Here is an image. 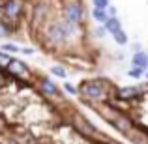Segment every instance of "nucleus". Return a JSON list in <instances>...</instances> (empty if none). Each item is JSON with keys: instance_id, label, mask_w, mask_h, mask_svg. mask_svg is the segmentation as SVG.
Returning a JSON list of instances; mask_svg holds the SVG:
<instances>
[{"instance_id": "f257e3e1", "label": "nucleus", "mask_w": 148, "mask_h": 144, "mask_svg": "<svg viewBox=\"0 0 148 144\" xmlns=\"http://www.w3.org/2000/svg\"><path fill=\"white\" fill-rule=\"evenodd\" d=\"M81 94L88 99H99L103 97L105 90H103V81L101 79H92V81H84L81 84Z\"/></svg>"}, {"instance_id": "f03ea898", "label": "nucleus", "mask_w": 148, "mask_h": 144, "mask_svg": "<svg viewBox=\"0 0 148 144\" xmlns=\"http://www.w3.org/2000/svg\"><path fill=\"white\" fill-rule=\"evenodd\" d=\"M64 21H68L69 25H73V26H77L81 21H83V8H81V4L69 2L68 6H66V10H64Z\"/></svg>"}, {"instance_id": "7ed1b4c3", "label": "nucleus", "mask_w": 148, "mask_h": 144, "mask_svg": "<svg viewBox=\"0 0 148 144\" xmlns=\"http://www.w3.org/2000/svg\"><path fill=\"white\" fill-rule=\"evenodd\" d=\"M8 73L13 75V77H21V79H28V77H30L28 66H26L23 60H17V58H13L11 64L8 66Z\"/></svg>"}, {"instance_id": "20e7f679", "label": "nucleus", "mask_w": 148, "mask_h": 144, "mask_svg": "<svg viewBox=\"0 0 148 144\" xmlns=\"http://www.w3.org/2000/svg\"><path fill=\"white\" fill-rule=\"evenodd\" d=\"M45 38H47V41L53 43V45H58V43H62V41H66L60 23H53V25H49V28L45 30Z\"/></svg>"}, {"instance_id": "39448f33", "label": "nucleus", "mask_w": 148, "mask_h": 144, "mask_svg": "<svg viewBox=\"0 0 148 144\" xmlns=\"http://www.w3.org/2000/svg\"><path fill=\"white\" fill-rule=\"evenodd\" d=\"M112 126L116 127L118 131H122V133H130L131 129H133V122H131L127 116H122V114H116L114 118L111 120Z\"/></svg>"}, {"instance_id": "423d86ee", "label": "nucleus", "mask_w": 148, "mask_h": 144, "mask_svg": "<svg viewBox=\"0 0 148 144\" xmlns=\"http://www.w3.org/2000/svg\"><path fill=\"white\" fill-rule=\"evenodd\" d=\"M40 90H41V94H45V96H49V97L58 96L56 84H54L53 81H49V79H40Z\"/></svg>"}, {"instance_id": "0eeeda50", "label": "nucleus", "mask_w": 148, "mask_h": 144, "mask_svg": "<svg viewBox=\"0 0 148 144\" xmlns=\"http://www.w3.org/2000/svg\"><path fill=\"white\" fill-rule=\"evenodd\" d=\"M131 64H133V68H139V69H145L148 68V54L145 51H139V53H133V56H131Z\"/></svg>"}, {"instance_id": "6e6552de", "label": "nucleus", "mask_w": 148, "mask_h": 144, "mask_svg": "<svg viewBox=\"0 0 148 144\" xmlns=\"http://www.w3.org/2000/svg\"><path fill=\"white\" fill-rule=\"evenodd\" d=\"M47 13H49V6L43 4V2H38L32 10V17H34V21H38V23L43 21V19L47 17Z\"/></svg>"}, {"instance_id": "1a4fd4ad", "label": "nucleus", "mask_w": 148, "mask_h": 144, "mask_svg": "<svg viewBox=\"0 0 148 144\" xmlns=\"http://www.w3.org/2000/svg\"><path fill=\"white\" fill-rule=\"evenodd\" d=\"M139 96H143V90L139 86H127L118 92L120 99H133V97H139Z\"/></svg>"}, {"instance_id": "9d476101", "label": "nucleus", "mask_w": 148, "mask_h": 144, "mask_svg": "<svg viewBox=\"0 0 148 144\" xmlns=\"http://www.w3.org/2000/svg\"><path fill=\"white\" fill-rule=\"evenodd\" d=\"M105 30H107V34H116L118 30H122V25H120V19L118 17H109V21L105 23Z\"/></svg>"}, {"instance_id": "9b49d317", "label": "nucleus", "mask_w": 148, "mask_h": 144, "mask_svg": "<svg viewBox=\"0 0 148 144\" xmlns=\"http://www.w3.org/2000/svg\"><path fill=\"white\" fill-rule=\"evenodd\" d=\"M75 126L79 127V129L83 131V133H86V135H96V133H98V131H96V127H94V126H90L88 122H84V120L81 118V116H77Z\"/></svg>"}, {"instance_id": "f8f14e48", "label": "nucleus", "mask_w": 148, "mask_h": 144, "mask_svg": "<svg viewBox=\"0 0 148 144\" xmlns=\"http://www.w3.org/2000/svg\"><path fill=\"white\" fill-rule=\"evenodd\" d=\"M127 137L133 139L135 144H148V135L146 133H139V131H133V129H131L130 133H127Z\"/></svg>"}, {"instance_id": "ddd939ff", "label": "nucleus", "mask_w": 148, "mask_h": 144, "mask_svg": "<svg viewBox=\"0 0 148 144\" xmlns=\"http://www.w3.org/2000/svg\"><path fill=\"white\" fill-rule=\"evenodd\" d=\"M92 17H94V21H98L101 26L109 21V13L105 10H94V11H92Z\"/></svg>"}, {"instance_id": "4468645a", "label": "nucleus", "mask_w": 148, "mask_h": 144, "mask_svg": "<svg viewBox=\"0 0 148 144\" xmlns=\"http://www.w3.org/2000/svg\"><path fill=\"white\" fill-rule=\"evenodd\" d=\"M112 38H114L116 45H126L127 43V34L124 32V30H118L116 34H112Z\"/></svg>"}, {"instance_id": "2eb2a0df", "label": "nucleus", "mask_w": 148, "mask_h": 144, "mask_svg": "<svg viewBox=\"0 0 148 144\" xmlns=\"http://www.w3.org/2000/svg\"><path fill=\"white\" fill-rule=\"evenodd\" d=\"M11 60H13V58H11L10 54L0 53V69H8V66L11 64Z\"/></svg>"}, {"instance_id": "dca6fc26", "label": "nucleus", "mask_w": 148, "mask_h": 144, "mask_svg": "<svg viewBox=\"0 0 148 144\" xmlns=\"http://www.w3.org/2000/svg\"><path fill=\"white\" fill-rule=\"evenodd\" d=\"M51 73L60 77V79H66V77H68V73H66V69L62 68V66H53V68H51Z\"/></svg>"}, {"instance_id": "f3484780", "label": "nucleus", "mask_w": 148, "mask_h": 144, "mask_svg": "<svg viewBox=\"0 0 148 144\" xmlns=\"http://www.w3.org/2000/svg\"><path fill=\"white\" fill-rule=\"evenodd\" d=\"M94 10H109V0H94Z\"/></svg>"}, {"instance_id": "a211bd4d", "label": "nucleus", "mask_w": 148, "mask_h": 144, "mask_svg": "<svg viewBox=\"0 0 148 144\" xmlns=\"http://www.w3.org/2000/svg\"><path fill=\"white\" fill-rule=\"evenodd\" d=\"M19 49L17 45H13V43H4L2 45V53H19Z\"/></svg>"}, {"instance_id": "6ab92c4d", "label": "nucleus", "mask_w": 148, "mask_h": 144, "mask_svg": "<svg viewBox=\"0 0 148 144\" xmlns=\"http://www.w3.org/2000/svg\"><path fill=\"white\" fill-rule=\"evenodd\" d=\"M127 75L133 77V79H141V77H143V69H139V68H131L130 71H127Z\"/></svg>"}, {"instance_id": "aec40b11", "label": "nucleus", "mask_w": 148, "mask_h": 144, "mask_svg": "<svg viewBox=\"0 0 148 144\" xmlns=\"http://www.w3.org/2000/svg\"><path fill=\"white\" fill-rule=\"evenodd\" d=\"M96 36H98V38H105V36H107V30H105V26L96 28Z\"/></svg>"}, {"instance_id": "412c9836", "label": "nucleus", "mask_w": 148, "mask_h": 144, "mask_svg": "<svg viewBox=\"0 0 148 144\" xmlns=\"http://www.w3.org/2000/svg\"><path fill=\"white\" fill-rule=\"evenodd\" d=\"M64 90L68 92V94H75V92H77V90H75V86H73V84H69V83H66V84H64Z\"/></svg>"}, {"instance_id": "4be33fe9", "label": "nucleus", "mask_w": 148, "mask_h": 144, "mask_svg": "<svg viewBox=\"0 0 148 144\" xmlns=\"http://www.w3.org/2000/svg\"><path fill=\"white\" fill-rule=\"evenodd\" d=\"M8 34H10V32H8V30H6V28H4V26H2V25H0V38H4V36H8Z\"/></svg>"}, {"instance_id": "5701e85b", "label": "nucleus", "mask_w": 148, "mask_h": 144, "mask_svg": "<svg viewBox=\"0 0 148 144\" xmlns=\"http://www.w3.org/2000/svg\"><path fill=\"white\" fill-rule=\"evenodd\" d=\"M111 144H122V142H111Z\"/></svg>"}, {"instance_id": "b1692460", "label": "nucleus", "mask_w": 148, "mask_h": 144, "mask_svg": "<svg viewBox=\"0 0 148 144\" xmlns=\"http://www.w3.org/2000/svg\"><path fill=\"white\" fill-rule=\"evenodd\" d=\"M146 77H148V75H146Z\"/></svg>"}]
</instances>
